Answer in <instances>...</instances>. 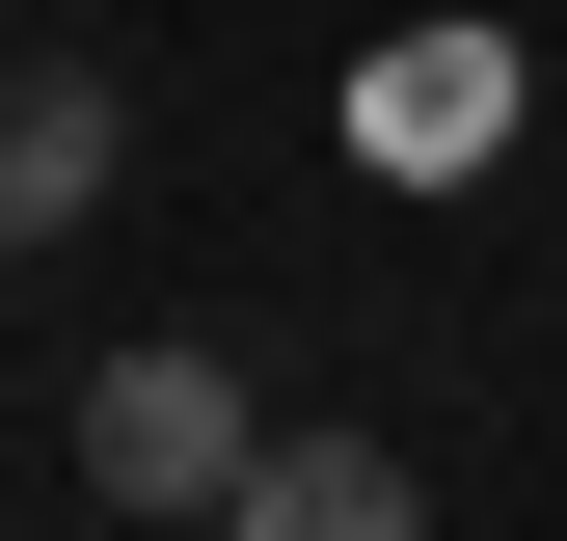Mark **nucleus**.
Returning a JSON list of instances; mask_svg holds the SVG:
<instances>
[{"label":"nucleus","mask_w":567,"mask_h":541,"mask_svg":"<svg viewBox=\"0 0 567 541\" xmlns=\"http://www.w3.org/2000/svg\"><path fill=\"white\" fill-rule=\"evenodd\" d=\"M109 190H135V109L82 54H0V244H82Z\"/></svg>","instance_id":"3"},{"label":"nucleus","mask_w":567,"mask_h":541,"mask_svg":"<svg viewBox=\"0 0 567 541\" xmlns=\"http://www.w3.org/2000/svg\"><path fill=\"white\" fill-rule=\"evenodd\" d=\"M244 460H270L244 433V353H109L82 379V514H217Z\"/></svg>","instance_id":"1"},{"label":"nucleus","mask_w":567,"mask_h":541,"mask_svg":"<svg viewBox=\"0 0 567 541\" xmlns=\"http://www.w3.org/2000/svg\"><path fill=\"white\" fill-rule=\"evenodd\" d=\"M514 109H540V82H514V28H405L379 82H351V163H379V190H460Z\"/></svg>","instance_id":"2"},{"label":"nucleus","mask_w":567,"mask_h":541,"mask_svg":"<svg viewBox=\"0 0 567 541\" xmlns=\"http://www.w3.org/2000/svg\"><path fill=\"white\" fill-rule=\"evenodd\" d=\"M217 541H433V488H405L379 433H270L244 488H217Z\"/></svg>","instance_id":"4"}]
</instances>
